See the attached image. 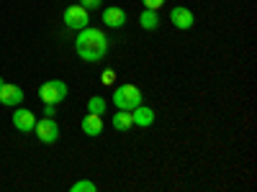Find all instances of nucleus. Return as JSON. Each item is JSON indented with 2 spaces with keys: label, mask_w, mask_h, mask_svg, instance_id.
Masks as SVG:
<instances>
[{
  "label": "nucleus",
  "mask_w": 257,
  "mask_h": 192,
  "mask_svg": "<svg viewBox=\"0 0 257 192\" xmlns=\"http://www.w3.org/2000/svg\"><path fill=\"white\" fill-rule=\"evenodd\" d=\"M170 24H173L175 28H180V31H188V28H193V24H196V16H193L188 8L178 6V8L170 10Z\"/></svg>",
  "instance_id": "0eeeda50"
},
{
  "label": "nucleus",
  "mask_w": 257,
  "mask_h": 192,
  "mask_svg": "<svg viewBox=\"0 0 257 192\" xmlns=\"http://www.w3.org/2000/svg\"><path fill=\"white\" fill-rule=\"evenodd\" d=\"M80 6H82L85 10H98V8L103 6V0H80Z\"/></svg>",
  "instance_id": "dca6fc26"
},
{
  "label": "nucleus",
  "mask_w": 257,
  "mask_h": 192,
  "mask_svg": "<svg viewBox=\"0 0 257 192\" xmlns=\"http://www.w3.org/2000/svg\"><path fill=\"white\" fill-rule=\"evenodd\" d=\"M34 134H36V138H39L41 144H54V141L59 138V126H57L54 118H47V116H44L41 120H36Z\"/></svg>",
  "instance_id": "39448f33"
},
{
  "label": "nucleus",
  "mask_w": 257,
  "mask_h": 192,
  "mask_svg": "<svg viewBox=\"0 0 257 192\" xmlns=\"http://www.w3.org/2000/svg\"><path fill=\"white\" fill-rule=\"evenodd\" d=\"M24 102V90L18 88V84H3L0 88V105H6V108H16V105Z\"/></svg>",
  "instance_id": "6e6552de"
},
{
  "label": "nucleus",
  "mask_w": 257,
  "mask_h": 192,
  "mask_svg": "<svg viewBox=\"0 0 257 192\" xmlns=\"http://www.w3.org/2000/svg\"><path fill=\"white\" fill-rule=\"evenodd\" d=\"M3 84H6V80H3V77H0V88H3Z\"/></svg>",
  "instance_id": "aec40b11"
},
{
  "label": "nucleus",
  "mask_w": 257,
  "mask_h": 192,
  "mask_svg": "<svg viewBox=\"0 0 257 192\" xmlns=\"http://www.w3.org/2000/svg\"><path fill=\"white\" fill-rule=\"evenodd\" d=\"M111 41L100 28H80L77 31V41H75V52L82 62H98L108 54Z\"/></svg>",
  "instance_id": "f257e3e1"
},
{
  "label": "nucleus",
  "mask_w": 257,
  "mask_h": 192,
  "mask_svg": "<svg viewBox=\"0 0 257 192\" xmlns=\"http://www.w3.org/2000/svg\"><path fill=\"white\" fill-rule=\"evenodd\" d=\"M142 3H144V8H147V10H157V8H162V6H165V0H142Z\"/></svg>",
  "instance_id": "f3484780"
},
{
  "label": "nucleus",
  "mask_w": 257,
  "mask_h": 192,
  "mask_svg": "<svg viewBox=\"0 0 257 192\" xmlns=\"http://www.w3.org/2000/svg\"><path fill=\"white\" fill-rule=\"evenodd\" d=\"M70 192H98V187H95V182H90V180H77V182L70 187Z\"/></svg>",
  "instance_id": "2eb2a0df"
},
{
  "label": "nucleus",
  "mask_w": 257,
  "mask_h": 192,
  "mask_svg": "<svg viewBox=\"0 0 257 192\" xmlns=\"http://www.w3.org/2000/svg\"><path fill=\"white\" fill-rule=\"evenodd\" d=\"M132 116H134L137 126H152L155 123V110L147 108V105H137V108L132 110Z\"/></svg>",
  "instance_id": "9b49d317"
},
{
  "label": "nucleus",
  "mask_w": 257,
  "mask_h": 192,
  "mask_svg": "<svg viewBox=\"0 0 257 192\" xmlns=\"http://www.w3.org/2000/svg\"><path fill=\"white\" fill-rule=\"evenodd\" d=\"M67 82H62V80H47L44 84L39 88V98H41V102H52V105H57V102H62L64 98H67Z\"/></svg>",
  "instance_id": "7ed1b4c3"
},
{
  "label": "nucleus",
  "mask_w": 257,
  "mask_h": 192,
  "mask_svg": "<svg viewBox=\"0 0 257 192\" xmlns=\"http://www.w3.org/2000/svg\"><path fill=\"white\" fill-rule=\"evenodd\" d=\"M113 80H116V72H113V70H105V72L100 74V82H103V84H113Z\"/></svg>",
  "instance_id": "a211bd4d"
},
{
  "label": "nucleus",
  "mask_w": 257,
  "mask_h": 192,
  "mask_svg": "<svg viewBox=\"0 0 257 192\" xmlns=\"http://www.w3.org/2000/svg\"><path fill=\"white\" fill-rule=\"evenodd\" d=\"M126 20H128V16H126V10L118 8V6L103 10V24L108 26V28H121V26H126Z\"/></svg>",
  "instance_id": "1a4fd4ad"
},
{
  "label": "nucleus",
  "mask_w": 257,
  "mask_h": 192,
  "mask_svg": "<svg viewBox=\"0 0 257 192\" xmlns=\"http://www.w3.org/2000/svg\"><path fill=\"white\" fill-rule=\"evenodd\" d=\"M113 102L118 110H134L137 105H142V90L137 84H118L113 90Z\"/></svg>",
  "instance_id": "f03ea898"
},
{
  "label": "nucleus",
  "mask_w": 257,
  "mask_h": 192,
  "mask_svg": "<svg viewBox=\"0 0 257 192\" xmlns=\"http://www.w3.org/2000/svg\"><path fill=\"white\" fill-rule=\"evenodd\" d=\"M139 24H142V28L144 31H157L160 28V18H157V10H142V16H139Z\"/></svg>",
  "instance_id": "ddd939ff"
},
{
  "label": "nucleus",
  "mask_w": 257,
  "mask_h": 192,
  "mask_svg": "<svg viewBox=\"0 0 257 192\" xmlns=\"http://www.w3.org/2000/svg\"><path fill=\"white\" fill-rule=\"evenodd\" d=\"M132 126H134L132 110H118L113 116V128H116V131H132Z\"/></svg>",
  "instance_id": "f8f14e48"
},
{
  "label": "nucleus",
  "mask_w": 257,
  "mask_h": 192,
  "mask_svg": "<svg viewBox=\"0 0 257 192\" xmlns=\"http://www.w3.org/2000/svg\"><path fill=\"white\" fill-rule=\"evenodd\" d=\"M82 131H85V136H100L103 134V118L98 113H88L82 118Z\"/></svg>",
  "instance_id": "9d476101"
},
{
  "label": "nucleus",
  "mask_w": 257,
  "mask_h": 192,
  "mask_svg": "<svg viewBox=\"0 0 257 192\" xmlns=\"http://www.w3.org/2000/svg\"><path fill=\"white\" fill-rule=\"evenodd\" d=\"M44 116H47V118H54V116H57V105L44 102Z\"/></svg>",
  "instance_id": "6ab92c4d"
},
{
  "label": "nucleus",
  "mask_w": 257,
  "mask_h": 192,
  "mask_svg": "<svg viewBox=\"0 0 257 192\" xmlns=\"http://www.w3.org/2000/svg\"><path fill=\"white\" fill-rule=\"evenodd\" d=\"M88 110H90V113L103 116V113H105V100H103L100 95H93V98L88 100Z\"/></svg>",
  "instance_id": "4468645a"
},
{
  "label": "nucleus",
  "mask_w": 257,
  "mask_h": 192,
  "mask_svg": "<svg viewBox=\"0 0 257 192\" xmlns=\"http://www.w3.org/2000/svg\"><path fill=\"white\" fill-rule=\"evenodd\" d=\"M62 20H64V26H67V28L80 31V28H85L90 24V10H85L82 6H70V8H64Z\"/></svg>",
  "instance_id": "20e7f679"
},
{
  "label": "nucleus",
  "mask_w": 257,
  "mask_h": 192,
  "mask_svg": "<svg viewBox=\"0 0 257 192\" xmlns=\"http://www.w3.org/2000/svg\"><path fill=\"white\" fill-rule=\"evenodd\" d=\"M13 126H16V131L21 134H34V126H36V116L26 108H18L16 105V110H13Z\"/></svg>",
  "instance_id": "423d86ee"
}]
</instances>
